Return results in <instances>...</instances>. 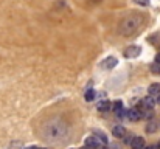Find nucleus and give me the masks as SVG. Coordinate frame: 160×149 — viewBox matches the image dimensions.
I'll use <instances>...</instances> for the list:
<instances>
[{
    "mask_svg": "<svg viewBox=\"0 0 160 149\" xmlns=\"http://www.w3.org/2000/svg\"><path fill=\"white\" fill-rule=\"evenodd\" d=\"M142 23H143V17L140 14H132V16H128L126 19L121 20L118 31H120L121 36L128 37V36H132L134 33H137L140 30Z\"/></svg>",
    "mask_w": 160,
    "mask_h": 149,
    "instance_id": "nucleus-1",
    "label": "nucleus"
},
{
    "mask_svg": "<svg viewBox=\"0 0 160 149\" xmlns=\"http://www.w3.org/2000/svg\"><path fill=\"white\" fill-rule=\"evenodd\" d=\"M65 126L62 123H48L45 126V135L48 140H58L65 135Z\"/></svg>",
    "mask_w": 160,
    "mask_h": 149,
    "instance_id": "nucleus-2",
    "label": "nucleus"
},
{
    "mask_svg": "<svg viewBox=\"0 0 160 149\" xmlns=\"http://www.w3.org/2000/svg\"><path fill=\"white\" fill-rule=\"evenodd\" d=\"M140 53H142V48H140V47H137V45H131V47H128V48L124 50L123 54H124V57H129V59H131V57H137Z\"/></svg>",
    "mask_w": 160,
    "mask_h": 149,
    "instance_id": "nucleus-3",
    "label": "nucleus"
},
{
    "mask_svg": "<svg viewBox=\"0 0 160 149\" xmlns=\"http://www.w3.org/2000/svg\"><path fill=\"white\" fill-rule=\"evenodd\" d=\"M156 104H157V102H156V98H154V97H146V98L142 99L138 109H152Z\"/></svg>",
    "mask_w": 160,
    "mask_h": 149,
    "instance_id": "nucleus-4",
    "label": "nucleus"
},
{
    "mask_svg": "<svg viewBox=\"0 0 160 149\" xmlns=\"http://www.w3.org/2000/svg\"><path fill=\"white\" fill-rule=\"evenodd\" d=\"M128 118H129L131 121H138V120H142V110H140L138 107L129 109V110H128Z\"/></svg>",
    "mask_w": 160,
    "mask_h": 149,
    "instance_id": "nucleus-5",
    "label": "nucleus"
},
{
    "mask_svg": "<svg viewBox=\"0 0 160 149\" xmlns=\"http://www.w3.org/2000/svg\"><path fill=\"white\" fill-rule=\"evenodd\" d=\"M117 57H113V56H109V57H106L103 62H101V67L103 68H106V70H110V68H113L115 65H117Z\"/></svg>",
    "mask_w": 160,
    "mask_h": 149,
    "instance_id": "nucleus-6",
    "label": "nucleus"
},
{
    "mask_svg": "<svg viewBox=\"0 0 160 149\" xmlns=\"http://www.w3.org/2000/svg\"><path fill=\"white\" fill-rule=\"evenodd\" d=\"M131 148L132 149H145V140H143V137H134V140L131 142Z\"/></svg>",
    "mask_w": 160,
    "mask_h": 149,
    "instance_id": "nucleus-7",
    "label": "nucleus"
},
{
    "mask_svg": "<svg viewBox=\"0 0 160 149\" xmlns=\"http://www.w3.org/2000/svg\"><path fill=\"white\" fill-rule=\"evenodd\" d=\"M112 134H113V137H117V138H124V137H126V129H124L121 124H118V126H115V127L112 129Z\"/></svg>",
    "mask_w": 160,
    "mask_h": 149,
    "instance_id": "nucleus-8",
    "label": "nucleus"
},
{
    "mask_svg": "<svg viewBox=\"0 0 160 149\" xmlns=\"http://www.w3.org/2000/svg\"><path fill=\"white\" fill-rule=\"evenodd\" d=\"M148 92H149V97H159L160 95V84H151L149 86V89H148Z\"/></svg>",
    "mask_w": 160,
    "mask_h": 149,
    "instance_id": "nucleus-9",
    "label": "nucleus"
},
{
    "mask_svg": "<svg viewBox=\"0 0 160 149\" xmlns=\"http://www.w3.org/2000/svg\"><path fill=\"white\" fill-rule=\"evenodd\" d=\"M110 107H112V106H110V102L106 101V99H103V101L98 104V110H100V112H107Z\"/></svg>",
    "mask_w": 160,
    "mask_h": 149,
    "instance_id": "nucleus-10",
    "label": "nucleus"
},
{
    "mask_svg": "<svg viewBox=\"0 0 160 149\" xmlns=\"http://www.w3.org/2000/svg\"><path fill=\"white\" fill-rule=\"evenodd\" d=\"M112 109H113V112H117V113L121 112V110H123V102H121V101H115L113 106H112Z\"/></svg>",
    "mask_w": 160,
    "mask_h": 149,
    "instance_id": "nucleus-11",
    "label": "nucleus"
},
{
    "mask_svg": "<svg viewBox=\"0 0 160 149\" xmlns=\"http://www.w3.org/2000/svg\"><path fill=\"white\" fill-rule=\"evenodd\" d=\"M95 97H97V95H95V92H93L92 89H89V90L86 92V101H93Z\"/></svg>",
    "mask_w": 160,
    "mask_h": 149,
    "instance_id": "nucleus-12",
    "label": "nucleus"
},
{
    "mask_svg": "<svg viewBox=\"0 0 160 149\" xmlns=\"http://www.w3.org/2000/svg\"><path fill=\"white\" fill-rule=\"evenodd\" d=\"M157 127H159V126H157L156 123H149V124L146 126V132H156Z\"/></svg>",
    "mask_w": 160,
    "mask_h": 149,
    "instance_id": "nucleus-13",
    "label": "nucleus"
},
{
    "mask_svg": "<svg viewBox=\"0 0 160 149\" xmlns=\"http://www.w3.org/2000/svg\"><path fill=\"white\" fill-rule=\"evenodd\" d=\"M137 5H142V6H148L149 5V0H134Z\"/></svg>",
    "mask_w": 160,
    "mask_h": 149,
    "instance_id": "nucleus-14",
    "label": "nucleus"
},
{
    "mask_svg": "<svg viewBox=\"0 0 160 149\" xmlns=\"http://www.w3.org/2000/svg\"><path fill=\"white\" fill-rule=\"evenodd\" d=\"M145 149H160L159 146H154V145H151V146H146Z\"/></svg>",
    "mask_w": 160,
    "mask_h": 149,
    "instance_id": "nucleus-15",
    "label": "nucleus"
},
{
    "mask_svg": "<svg viewBox=\"0 0 160 149\" xmlns=\"http://www.w3.org/2000/svg\"><path fill=\"white\" fill-rule=\"evenodd\" d=\"M156 64H159V65H160V53L156 56Z\"/></svg>",
    "mask_w": 160,
    "mask_h": 149,
    "instance_id": "nucleus-16",
    "label": "nucleus"
},
{
    "mask_svg": "<svg viewBox=\"0 0 160 149\" xmlns=\"http://www.w3.org/2000/svg\"><path fill=\"white\" fill-rule=\"evenodd\" d=\"M156 102H157V104H160V95H159V97H156Z\"/></svg>",
    "mask_w": 160,
    "mask_h": 149,
    "instance_id": "nucleus-17",
    "label": "nucleus"
},
{
    "mask_svg": "<svg viewBox=\"0 0 160 149\" xmlns=\"http://www.w3.org/2000/svg\"><path fill=\"white\" fill-rule=\"evenodd\" d=\"M27 149H39V148H38V146H28Z\"/></svg>",
    "mask_w": 160,
    "mask_h": 149,
    "instance_id": "nucleus-18",
    "label": "nucleus"
},
{
    "mask_svg": "<svg viewBox=\"0 0 160 149\" xmlns=\"http://www.w3.org/2000/svg\"><path fill=\"white\" fill-rule=\"evenodd\" d=\"M110 148H112V149H118V146H117V145H112Z\"/></svg>",
    "mask_w": 160,
    "mask_h": 149,
    "instance_id": "nucleus-19",
    "label": "nucleus"
},
{
    "mask_svg": "<svg viewBox=\"0 0 160 149\" xmlns=\"http://www.w3.org/2000/svg\"><path fill=\"white\" fill-rule=\"evenodd\" d=\"M39 149H45V148H39Z\"/></svg>",
    "mask_w": 160,
    "mask_h": 149,
    "instance_id": "nucleus-20",
    "label": "nucleus"
},
{
    "mask_svg": "<svg viewBox=\"0 0 160 149\" xmlns=\"http://www.w3.org/2000/svg\"><path fill=\"white\" fill-rule=\"evenodd\" d=\"M159 148H160V143H159Z\"/></svg>",
    "mask_w": 160,
    "mask_h": 149,
    "instance_id": "nucleus-21",
    "label": "nucleus"
}]
</instances>
